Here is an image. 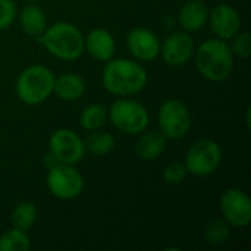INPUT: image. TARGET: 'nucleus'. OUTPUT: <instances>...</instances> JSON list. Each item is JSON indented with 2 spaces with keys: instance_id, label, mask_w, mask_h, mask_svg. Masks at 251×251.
<instances>
[{
  "instance_id": "nucleus-17",
  "label": "nucleus",
  "mask_w": 251,
  "mask_h": 251,
  "mask_svg": "<svg viewBox=\"0 0 251 251\" xmlns=\"http://www.w3.org/2000/svg\"><path fill=\"white\" fill-rule=\"evenodd\" d=\"M53 93L65 101H76L85 93V81L81 75L66 72L54 78Z\"/></svg>"
},
{
  "instance_id": "nucleus-2",
  "label": "nucleus",
  "mask_w": 251,
  "mask_h": 251,
  "mask_svg": "<svg viewBox=\"0 0 251 251\" xmlns=\"http://www.w3.org/2000/svg\"><path fill=\"white\" fill-rule=\"evenodd\" d=\"M193 57L200 75L210 82H224L232 74L234 53L225 40L216 37L203 41Z\"/></svg>"
},
{
  "instance_id": "nucleus-7",
  "label": "nucleus",
  "mask_w": 251,
  "mask_h": 251,
  "mask_svg": "<svg viewBox=\"0 0 251 251\" xmlns=\"http://www.w3.org/2000/svg\"><path fill=\"white\" fill-rule=\"evenodd\" d=\"M157 121L160 132L168 140H181L187 137L193 126V118L188 107L178 99H168L162 103Z\"/></svg>"
},
{
  "instance_id": "nucleus-22",
  "label": "nucleus",
  "mask_w": 251,
  "mask_h": 251,
  "mask_svg": "<svg viewBox=\"0 0 251 251\" xmlns=\"http://www.w3.org/2000/svg\"><path fill=\"white\" fill-rule=\"evenodd\" d=\"M31 241L26 231L12 228L0 235V251H28Z\"/></svg>"
},
{
  "instance_id": "nucleus-25",
  "label": "nucleus",
  "mask_w": 251,
  "mask_h": 251,
  "mask_svg": "<svg viewBox=\"0 0 251 251\" xmlns=\"http://www.w3.org/2000/svg\"><path fill=\"white\" fill-rule=\"evenodd\" d=\"M188 172H187V168L184 163L181 162H172L169 163L165 169H163V179L168 182V184H172V185H178V184H182L187 178Z\"/></svg>"
},
{
  "instance_id": "nucleus-14",
  "label": "nucleus",
  "mask_w": 251,
  "mask_h": 251,
  "mask_svg": "<svg viewBox=\"0 0 251 251\" xmlns=\"http://www.w3.org/2000/svg\"><path fill=\"white\" fill-rule=\"evenodd\" d=\"M85 51L96 60L107 62L115 57L116 41L115 37L104 28H93L87 37H84Z\"/></svg>"
},
{
  "instance_id": "nucleus-8",
  "label": "nucleus",
  "mask_w": 251,
  "mask_h": 251,
  "mask_svg": "<svg viewBox=\"0 0 251 251\" xmlns=\"http://www.w3.org/2000/svg\"><path fill=\"white\" fill-rule=\"evenodd\" d=\"M46 184L51 196L60 200H74L84 190V178L74 165L56 163L50 166Z\"/></svg>"
},
{
  "instance_id": "nucleus-16",
  "label": "nucleus",
  "mask_w": 251,
  "mask_h": 251,
  "mask_svg": "<svg viewBox=\"0 0 251 251\" xmlns=\"http://www.w3.org/2000/svg\"><path fill=\"white\" fill-rule=\"evenodd\" d=\"M168 138L159 131L141 132V137L137 140L135 153L144 162H153L160 157L166 150Z\"/></svg>"
},
{
  "instance_id": "nucleus-3",
  "label": "nucleus",
  "mask_w": 251,
  "mask_h": 251,
  "mask_svg": "<svg viewBox=\"0 0 251 251\" xmlns=\"http://www.w3.org/2000/svg\"><path fill=\"white\" fill-rule=\"evenodd\" d=\"M37 41L56 59L74 62L79 59L84 49V35L81 29L71 22H54L47 25L46 31L37 37Z\"/></svg>"
},
{
  "instance_id": "nucleus-1",
  "label": "nucleus",
  "mask_w": 251,
  "mask_h": 251,
  "mask_svg": "<svg viewBox=\"0 0 251 251\" xmlns=\"http://www.w3.org/2000/svg\"><path fill=\"white\" fill-rule=\"evenodd\" d=\"M149 81L146 68L126 57H112L106 62L101 84L107 93L116 97H132L141 93Z\"/></svg>"
},
{
  "instance_id": "nucleus-20",
  "label": "nucleus",
  "mask_w": 251,
  "mask_h": 251,
  "mask_svg": "<svg viewBox=\"0 0 251 251\" xmlns=\"http://www.w3.org/2000/svg\"><path fill=\"white\" fill-rule=\"evenodd\" d=\"M107 121V107L101 103H91L85 106L79 116V124L85 131H96L103 128Z\"/></svg>"
},
{
  "instance_id": "nucleus-12",
  "label": "nucleus",
  "mask_w": 251,
  "mask_h": 251,
  "mask_svg": "<svg viewBox=\"0 0 251 251\" xmlns=\"http://www.w3.org/2000/svg\"><path fill=\"white\" fill-rule=\"evenodd\" d=\"M126 47L138 62H153L160 56V41L157 35L144 26L132 28L126 34Z\"/></svg>"
},
{
  "instance_id": "nucleus-10",
  "label": "nucleus",
  "mask_w": 251,
  "mask_h": 251,
  "mask_svg": "<svg viewBox=\"0 0 251 251\" xmlns=\"http://www.w3.org/2000/svg\"><path fill=\"white\" fill-rule=\"evenodd\" d=\"M224 219L235 228H246L251 222V200L240 188L226 190L219 200Z\"/></svg>"
},
{
  "instance_id": "nucleus-11",
  "label": "nucleus",
  "mask_w": 251,
  "mask_h": 251,
  "mask_svg": "<svg viewBox=\"0 0 251 251\" xmlns=\"http://www.w3.org/2000/svg\"><path fill=\"white\" fill-rule=\"evenodd\" d=\"M196 51L194 40L187 31L172 32L160 43V56L169 66H184L187 65Z\"/></svg>"
},
{
  "instance_id": "nucleus-24",
  "label": "nucleus",
  "mask_w": 251,
  "mask_h": 251,
  "mask_svg": "<svg viewBox=\"0 0 251 251\" xmlns=\"http://www.w3.org/2000/svg\"><path fill=\"white\" fill-rule=\"evenodd\" d=\"M232 44L229 46L234 56L241 59H247L251 56V35L249 32H238L232 38Z\"/></svg>"
},
{
  "instance_id": "nucleus-6",
  "label": "nucleus",
  "mask_w": 251,
  "mask_h": 251,
  "mask_svg": "<svg viewBox=\"0 0 251 251\" xmlns=\"http://www.w3.org/2000/svg\"><path fill=\"white\" fill-rule=\"evenodd\" d=\"M222 162L221 146L212 138H201L196 141L185 154L187 172L194 176H209L218 171Z\"/></svg>"
},
{
  "instance_id": "nucleus-27",
  "label": "nucleus",
  "mask_w": 251,
  "mask_h": 251,
  "mask_svg": "<svg viewBox=\"0 0 251 251\" xmlns=\"http://www.w3.org/2000/svg\"><path fill=\"white\" fill-rule=\"evenodd\" d=\"M22 1H28V3H32V1H37V0H22Z\"/></svg>"
},
{
  "instance_id": "nucleus-5",
  "label": "nucleus",
  "mask_w": 251,
  "mask_h": 251,
  "mask_svg": "<svg viewBox=\"0 0 251 251\" xmlns=\"http://www.w3.org/2000/svg\"><path fill=\"white\" fill-rule=\"evenodd\" d=\"M107 119H110L112 125L128 135H138L144 132L150 124V115L147 109L128 97H121L115 100L107 109Z\"/></svg>"
},
{
  "instance_id": "nucleus-18",
  "label": "nucleus",
  "mask_w": 251,
  "mask_h": 251,
  "mask_svg": "<svg viewBox=\"0 0 251 251\" xmlns=\"http://www.w3.org/2000/svg\"><path fill=\"white\" fill-rule=\"evenodd\" d=\"M19 24L21 28L25 34L31 35V37H38L41 35L46 28H47V15L46 12L35 6V4H26L21 13H19Z\"/></svg>"
},
{
  "instance_id": "nucleus-4",
  "label": "nucleus",
  "mask_w": 251,
  "mask_h": 251,
  "mask_svg": "<svg viewBox=\"0 0 251 251\" xmlns=\"http://www.w3.org/2000/svg\"><path fill=\"white\" fill-rule=\"evenodd\" d=\"M54 74L43 65H31L25 68L16 79L15 91L18 99L28 104L37 106L53 94Z\"/></svg>"
},
{
  "instance_id": "nucleus-26",
  "label": "nucleus",
  "mask_w": 251,
  "mask_h": 251,
  "mask_svg": "<svg viewBox=\"0 0 251 251\" xmlns=\"http://www.w3.org/2000/svg\"><path fill=\"white\" fill-rule=\"evenodd\" d=\"M16 4L13 0H0V31L7 29L16 19Z\"/></svg>"
},
{
  "instance_id": "nucleus-15",
  "label": "nucleus",
  "mask_w": 251,
  "mask_h": 251,
  "mask_svg": "<svg viewBox=\"0 0 251 251\" xmlns=\"http://www.w3.org/2000/svg\"><path fill=\"white\" fill-rule=\"evenodd\" d=\"M209 19V9L201 0H188L178 13V22L187 32L200 31Z\"/></svg>"
},
{
  "instance_id": "nucleus-9",
  "label": "nucleus",
  "mask_w": 251,
  "mask_h": 251,
  "mask_svg": "<svg viewBox=\"0 0 251 251\" xmlns=\"http://www.w3.org/2000/svg\"><path fill=\"white\" fill-rule=\"evenodd\" d=\"M49 149L51 157L57 163L63 165H78L85 157L84 140L68 128H60L54 131L49 140Z\"/></svg>"
},
{
  "instance_id": "nucleus-13",
  "label": "nucleus",
  "mask_w": 251,
  "mask_h": 251,
  "mask_svg": "<svg viewBox=\"0 0 251 251\" xmlns=\"http://www.w3.org/2000/svg\"><path fill=\"white\" fill-rule=\"evenodd\" d=\"M207 22L210 24L212 32L218 38L225 41L231 40L235 34H238L243 24L240 12L228 3H221L212 10H209Z\"/></svg>"
},
{
  "instance_id": "nucleus-21",
  "label": "nucleus",
  "mask_w": 251,
  "mask_h": 251,
  "mask_svg": "<svg viewBox=\"0 0 251 251\" xmlns=\"http://www.w3.org/2000/svg\"><path fill=\"white\" fill-rule=\"evenodd\" d=\"M37 207L31 201H21L16 204V207L12 212L10 221L13 228L22 229V231H29L34 224L37 222Z\"/></svg>"
},
{
  "instance_id": "nucleus-19",
  "label": "nucleus",
  "mask_w": 251,
  "mask_h": 251,
  "mask_svg": "<svg viewBox=\"0 0 251 251\" xmlns=\"http://www.w3.org/2000/svg\"><path fill=\"white\" fill-rule=\"evenodd\" d=\"M85 150L93 156H104L109 154L115 147V138L110 132L106 131H90L88 137L84 140Z\"/></svg>"
},
{
  "instance_id": "nucleus-23",
  "label": "nucleus",
  "mask_w": 251,
  "mask_h": 251,
  "mask_svg": "<svg viewBox=\"0 0 251 251\" xmlns=\"http://www.w3.org/2000/svg\"><path fill=\"white\" fill-rule=\"evenodd\" d=\"M231 234V225L224 219H215L209 222L204 228V237L210 244H222L229 238Z\"/></svg>"
}]
</instances>
